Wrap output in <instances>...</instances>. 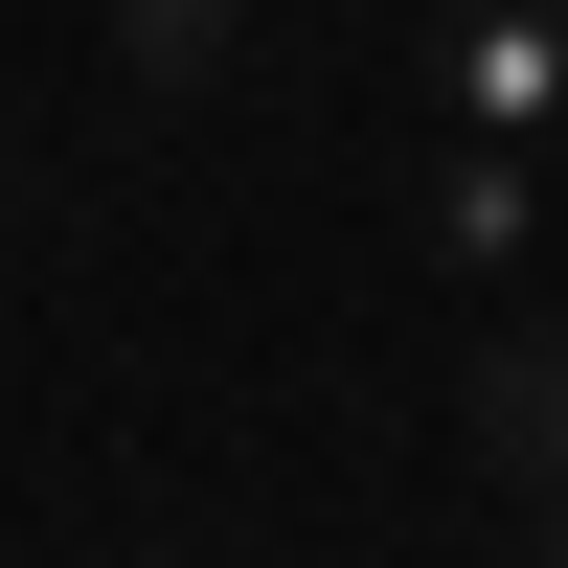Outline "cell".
I'll return each mask as SVG.
<instances>
[{
	"label": "cell",
	"mask_w": 568,
	"mask_h": 568,
	"mask_svg": "<svg viewBox=\"0 0 568 568\" xmlns=\"http://www.w3.org/2000/svg\"><path fill=\"white\" fill-rule=\"evenodd\" d=\"M433 136H568V0H433Z\"/></svg>",
	"instance_id": "1"
},
{
	"label": "cell",
	"mask_w": 568,
	"mask_h": 568,
	"mask_svg": "<svg viewBox=\"0 0 568 568\" xmlns=\"http://www.w3.org/2000/svg\"><path fill=\"white\" fill-rule=\"evenodd\" d=\"M433 273H546V136H433Z\"/></svg>",
	"instance_id": "2"
},
{
	"label": "cell",
	"mask_w": 568,
	"mask_h": 568,
	"mask_svg": "<svg viewBox=\"0 0 568 568\" xmlns=\"http://www.w3.org/2000/svg\"><path fill=\"white\" fill-rule=\"evenodd\" d=\"M455 433H478L524 500H568V318H546V342H500L478 387H455Z\"/></svg>",
	"instance_id": "3"
},
{
	"label": "cell",
	"mask_w": 568,
	"mask_h": 568,
	"mask_svg": "<svg viewBox=\"0 0 568 568\" xmlns=\"http://www.w3.org/2000/svg\"><path fill=\"white\" fill-rule=\"evenodd\" d=\"M91 45H114V91H160V114H182V91L251 69V0H91Z\"/></svg>",
	"instance_id": "4"
},
{
	"label": "cell",
	"mask_w": 568,
	"mask_h": 568,
	"mask_svg": "<svg viewBox=\"0 0 568 568\" xmlns=\"http://www.w3.org/2000/svg\"><path fill=\"white\" fill-rule=\"evenodd\" d=\"M0 205H23V91H0Z\"/></svg>",
	"instance_id": "5"
},
{
	"label": "cell",
	"mask_w": 568,
	"mask_h": 568,
	"mask_svg": "<svg viewBox=\"0 0 568 568\" xmlns=\"http://www.w3.org/2000/svg\"><path fill=\"white\" fill-rule=\"evenodd\" d=\"M0 23H23V0H0Z\"/></svg>",
	"instance_id": "6"
}]
</instances>
